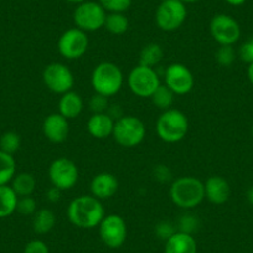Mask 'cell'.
Here are the masks:
<instances>
[{
  "label": "cell",
  "mask_w": 253,
  "mask_h": 253,
  "mask_svg": "<svg viewBox=\"0 0 253 253\" xmlns=\"http://www.w3.org/2000/svg\"><path fill=\"white\" fill-rule=\"evenodd\" d=\"M89 109L92 111V113H106L107 109L109 107L108 97H104L102 94L94 93L91 97L88 102Z\"/></svg>",
  "instance_id": "cell-33"
},
{
  "label": "cell",
  "mask_w": 253,
  "mask_h": 253,
  "mask_svg": "<svg viewBox=\"0 0 253 253\" xmlns=\"http://www.w3.org/2000/svg\"><path fill=\"white\" fill-rule=\"evenodd\" d=\"M84 111V99L77 92L70 91L61 94L58 101V113L66 119H75Z\"/></svg>",
  "instance_id": "cell-20"
},
{
  "label": "cell",
  "mask_w": 253,
  "mask_h": 253,
  "mask_svg": "<svg viewBox=\"0 0 253 253\" xmlns=\"http://www.w3.org/2000/svg\"><path fill=\"white\" fill-rule=\"evenodd\" d=\"M187 9L180 0H164L160 1L155 10V23L163 31H175L185 23Z\"/></svg>",
  "instance_id": "cell-6"
},
{
  "label": "cell",
  "mask_w": 253,
  "mask_h": 253,
  "mask_svg": "<svg viewBox=\"0 0 253 253\" xmlns=\"http://www.w3.org/2000/svg\"><path fill=\"white\" fill-rule=\"evenodd\" d=\"M123 72L118 65L109 61L98 63L94 67L91 76V84L94 93L104 97H113L118 93L123 86Z\"/></svg>",
  "instance_id": "cell-4"
},
{
  "label": "cell",
  "mask_w": 253,
  "mask_h": 253,
  "mask_svg": "<svg viewBox=\"0 0 253 253\" xmlns=\"http://www.w3.org/2000/svg\"><path fill=\"white\" fill-rule=\"evenodd\" d=\"M180 1H181V3H184L185 5H186V4H194V3H198L199 0H180Z\"/></svg>",
  "instance_id": "cell-43"
},
{
  "label": "cell",
  "mask_w": 253,
  "mask_h": 253,
  "mask_svg": "<svg viewBox=\"0 0 253 253\" xmlns=\"http://www.w3.org/2000/svg\"><path fill=\"white\" fill-rule=\"evenodd\" d=\"M119 182L111 172H99L91 181V195L99 200H108L117 194Z\"/></svg>",
  "instance_id": "cell-17"
},
{
  "label": "cell",
  "mask_w": 253,
  "mask_h": 253,
  "mask_svg": "<svg viewBox=\"0 0 253 253\" xmlns=\"http://www.w3.org/2000/svg\"><path fill=\"white\" fill-rule=\"evenodd\" d=\"M19 196L10 185L0 186V218H6L16 212Z\"/></svg>",
  "instance_id": "cell-22"
},
{
  "label": "cell",
  "mask_w": 253,
  "mask_h": 253,
  "mask_svg": "<svg viewBox=\"0 0 253 253\" xmlns=\"http://www.w3.org/2000/svg\"><path fill=\"white\" fill-rule=\"evenodd\" d=\"M155 130L163 142L169 144L179 143L189 132V119L184 112L170 108L160 114L155 124Z\"/></svg>",
  "instance_id": "cell-3"
},
{
  "label": "cell",
  "mask_w": 253,
  "mask_h": 253,
  "mask_svg": "<svg viewBox=\"0 0 253 253\" xmlns=\"http://www.w3.org/2000/svg\"><path fill=\"white\" fill-rule=\"evenodd\" d=\"M89 39L86 31L79 28L67 29L63 31L57 41V50L66 60H79L87 52Z\"/></svg>",
  "instance_id": "cell-9"
},
{
  "label": "cell",
  "mask_w": 253,
  "mask_h": 253,
  "mask_svg": "<svg viewBox=\"0 0 253 253\" xmlns=\"http://www.w3.org/2000/svg\"><path fill=\"white\" fill-rule=\"evenodd\" d=\"M10 186L13 187V190L19 198L31 196L35 191L36 180L34 175L29 174V172H20V174H16L14 176V179L11 180Z\"/></svg>",
  "instance_id": "cell-23"
},
{
  "label": "cell",
  "mask_w": 253,
  "mask_h": 253,
  "mask_svg": "<svg viewBox=\"0 0 253 253\" xmlns=\"http://www.w3.org/2000/svg\"><path fill=\"white\" fill-rule=\"evenodd\" d=\"M38 211V205H36V200L33 196H23L19 198L18 206H16V212L24 216H30Z\"/></svg>",
  "instance_id": "cell-31"
},
{
  "label": "cell",
  "mask_w": 253,
  "mask_h": 253,
  "mask_svg": "<svg viewBox=\"0 0 253 253\" xmlns=\"http://www.w3.org/2000/svg\"><path fill=\"white\" fill-rule=\"evenodd\" d=\"M42 81L47 89L56 94H63L72 91L75 77L71 70L61 62H51L43 69Z\"/></svg>",
  "instance_id": "cell-11"
},
{
  "label": "cell",
  "mask_w": 253,
  "mask_h": 253,
  "mask_svg": "<svg viewBox=\"0 0 253 253\" xmlns=\"http://www.w3.org/2000/svg\"><path fill=\"white\" fill-rule=\"evenodd\" d=\"M114 121L108 113H93L87 122V130L96 139H106L113 134Z\"/></svg>",
  "instance_id": "cell-19"
},
{
  "label": "cell",
  "mask_w": 253,
  "mask_h": 253,
  "mask_svg": "<svg viewBox=\"0 0 253 253\" xmlns=\"http://www.w3.org/2000/svg\"><path fill=\"white\" fill-rule=\"evenodd\" d=\"M200 226V221L196 217L195 215H191V213H185L182 215V217L179 220V230L181 232H186L193 235L196 230Z\"/></svg>",
  "instance_id": "cell-32"
},
{
  "label": "cell",
  "mask_w": 253,
  "mask_h": 253,
  "mask_svg": "<svg viewBox=\"0 0 253 253\" xmlns=\"http://www.w3.org/2000/svg\"><path fill=\"white\" fill-rule=\"evenodd\" d=\"M16 175V162L14 155L0 150V186L9 185Z\"/></svg>",
  "instance_id": "cell-26"
},
{
  "label": "cell",
  "mask_w": 253,
  "mask_h": 253,
  "mask_svg": "<svg viewBox=\"0 0 253 253\" xmlns=\"http://www.w3.org/2000/svg\"><path fill=\"white\" fill-rule=\"evenodd\" d=\"M133 0H98L107 13H126L132 5Z\"/></svg>",
  "instance_id": "cell-29"
},
{
  "label": "cell",
  "mask_w": 253,
  "mask_h": 253,
  "mask_svg": "<svg viewBox=\"0 0 253 253\" xmlns=\"http://www.w3.org/2000/svg\"><path fill=\"white\" fill-rule=\"evenodd\" d=\"M107 11L97 1H84L74 11L75 26L86 33H93L104 26Z\"/></svg>",
  "instance_id": "cell-8"
},
{
  "label": "cell",
  "mask_w": 253,
  "mask_h": 253,
  "mask_svg": "<svg viewBox=\"0 0 253 253\" xmlns=\"http://www.w3.org/2000/svg\"><path fill=\"white\" fill-rule=\"evenodd\" d=\"M225 1L228 4V5L241 6V5H243V4H245L247 0H225Z\"/></svg>",
  "instance_id": "cell-39"
},
{
  "label": "cell",
  "mask_w": 253,
  "mask_h": 253,
  "mask_svg": "<svg viewBox=\"0 0 253 253\" xmlns=\"http://www.w3.org/2000/svg\"><path fill=\"white\" fill-rule=\"evenodd\" d=\"M175 96H176V94H175L167 84H160V86L158 87L157 91L152 94L150 99H152L153 104H154L157 108L162 109V111L164 112L171 108L175 101Z\"/></svg>",
  "instance_id": "cell-27"
},
{
  "label": "cell",
  "mask_w": 253,
  "mask_h": 253,
  "mask_svg": "<svg viewBox=\"0 0 253 253\" xmlns=\"http://www.w3.org/2000/svg\"><path fill=\"white\" fill-rule=\"evenodd\" d=\"M66 1H67V3H70V4H75V5H79V4L86 1V0H66Z\"/></svg>",
  "instance_id": "cell-42"
},
{
  "label": "cell",
  "mask_w": 253,
  "mask_h": 253,
  "mask_svg": "<svg viewBox=\"0 0 253 253\" xmlns=\"http://www.w3.org/2000/svg\"><path fill=\"white\" fill-rule=\"evenodd\" d=\"M210 34L220 46H232L241 38L240 24L231 15L217 14L210 21Z\"/></svg>",
  "instance_id": "cell-13"
},
{
  "label": "cell",
  "mask_w": 253,
  "mask_h": 253,
  "mask_svg": "<svg viewBox=\"0 0 253 253\" xmlns=\"http://www.w3.org/2000/svg\"><path fill=\"white\" fill-rule=\"evenodd\" d=\"M107 113H108V116L111 117L114 122H116L117 119L121 118V117L124 116L123 111H122L119 104H109L108 109H107Z\"/></svg>",
  "instance_id": "cell-37"
},
{
  "label": "cell",
  "mask_w": 253,
  "mask_h": 253,
  "mask_svg": "<svg viewBox=\"0 0 253 253\" xmlns=\"http://www.w3.org/2000/svg\"><path fill=\"white\" fill-rule=\"evenodd\" d=\"M236 60V51L231 45L220 46L216 51V61L220 66L230 67Z\"/></svg>",
  "instance_id": "cell-30"
},
{
  "label": "cell",
  "mask_w": 253,
  "mask_h": 253,
  "mask_svg": "<svg viewBox=\"0 0 253 253\" xmlns=\"http://www.w3.org/2000/svg\"><path fill=\"white\" fill-rule=\"evenodd\" d=\"M163 57H164V51H163L162 46L159 43L150 42L145 45L140 51L139 65L154 69L157 65L162 62Z\"/></svg>",
  "instance_id": "cell-24"
},
{
  "label": "cell",
  "mask_w": 253,
  "mask_h": 253,
  "mask_svg": "<svg viewBox=\"0 0 253 253\" xmlns=\"http://www.w3.org/2000/svg\"><path fill=\"white\" fill-rule=\"evenodd\" d=\"M98 230L103 245L112 250L122 247L128 236L126 221L117 213H109L104 216L99 223Z\"/></svg>",
  "instance_id": "cell-12"
},
{
  "label": "cell",
  "mask_w": 253,
  "mask_h": 253,
  "mask_svg": "<svg viewBox=\"0 0 253 253\" xmlns=\"http://www.w3.org/2000/svg\"><path fill=\"white\" fill-rule=\"evenodd\" d=\"M164 81L168 87L176 96H184L191 92L195 84L193 72L184 63L174 62L167 67L164 74Z\"/></svg>",
  "instance_id": "cell-14"
},
{
  "label": "cell",
  "mask_w": 253,
  "mask_h": 253,
  "mask_svg": "<svg viewBox=\"0 0 253 253\" xmlns=\"http://www.w3.org/2000/svg\"><path fill=\"white\" fill-rule=\"evenodd\" d=\"M160 84L159 75L153 67L138 65L128 76V86L130 91L140 98H150Z\"/></svg>",
  "instance_id": "cell-10"
},
{
  "label": "cell",
  "mask_w": 253,
  "mask_h": 253,
  "mask_svg": "<svg viewBox=\"0 0 253 253\" xmlns=\"http://www.w3.org/2000/svg\"><path fill=\"white\" fill-rule=\"evenodd\" d=\"M21 147V138L16 132H5L0 137V150L14 155Z\"/></svg>",
  "instance_id": "cell-28"
},
{
  "label": "cell",
  "mask_w": 253,
  "mask_h": 253,
  "mask_svg": "<svg viewBox=\"0 0 253 253\" xmlns=\"http://www.w3.org/2000/svg\"><path fill=\"white\" fill-rule=\"evenodd\" d=\"M176 231L174 223H171L170 221H160L155 225V235L164 241L171 237Z\"/></svg>",
  "instance_id": "cell-34"
},
{
  "label": "cell",
  "mask_w": 253,
  "mask_h": 253,
  "mask_svg": "<svg viewBox=\"0 0 253 253\" xmlns=\"http://www.w3.org/2000/svg\"><path fill=\"white\" fill-rule=\"evenodd\" d=\"M160 1H164V0H160Z\"/></svg>",
  "instance_id": "cell-45"
},
{
  "label": "cell",
  "mask_w": 253,
  "mask_h": 253,
  "mask_svg": "<svg viewBox=\"0 0 253 253\" xmlns=\"http://www.w3.org/2000/svg\"><path fill=\"white\" fill-rule=\"evenodd\" d=\"M103 28L113 35H123L129 28V20L124 13H107Z\"/></svg>",
  "instance_id": "cell-25"
},
{
  "label": "cell",
  "mask_w": 253,
  "mask_h": 253,
  "mask_svg": "<svg viewBox=\"0 0 253 253\" xmlns=\"http://www.w3.org/2000/svg\"><path fill=\"white\" fill-rule=\"evenodd\" d=\"M79 168L76 163L69 158H57L48 167V179L51 185L61 191L74 189L79 182Z\"/></svg>",
  "instance_id": "cell-7"
},
{
  "label": "cell",
  "mask_w": 253,
  "mask_h": 253,
  "mask_svg": "<svg viewBox=\"0 0 253 253\" xmlns=\"http://www.w3.org/2000/svg\"><path fill=\"white\" fill-rule=\"evenodd\" d=\"M153 175H154L155 180L159 182H168L171 180V170L167 165H155L154 170H153Z\"/></svg>",
  "instance_id": "cell-36"
},
{
  "label": "cell",
  "mask_w": 253,
  "mask_h": 253,
  "mask_svg": "<svg viewBox=\"0 0 253 253\" xmlns=\"http://www.w3.org/2000/svg\"><path fill=\"white\" fill-rule=\"evenodd\" d=\"M170 199L182 210H193L205 199L204 182L194 176H181L170 185Z\"/></svg>",
  "instance_id": "cell-2"
},
{
  "label": "cell",
  "mask_w": 253,
  "mask_h": 253,
  "mask_svg": "<svg viewBox=\"0 0 253 253\" xmlns=\"http://www.w3.org/2000/svg\"><path fill=\"white\" fill-rule=\"evenodd\" d=\"M205 199H208L213 205H222L227 203L231 195V187L227 180L218 175L208 177L204 182Z\"/></svg>",
  "instance_id": "cell-16"
},
{
  "label": "cell",
  "mask_w": 253,
  "mask_h": 253,
  "mask_svg": "<svg viewBox=\"0 0 253 253\" xmlns=\"http://www.w3.org/2000/svg\"><path fill=\"white\" fill-rule=\"evenodd\" d=\"M252 40H253V38H252Z\"/></svg>",
  "instance_id": "cell-46"
},
{
  "label": "cell",
  "mask_w": 253,
  "mask_h": 253,
  "mask_svg": "<svg viewBox=\"0 0 253 253\" xmlns=\"http://www.w3.org/2000/svg\"><path fill=\"white\" fill-rule=\"evenodd\" d=\"M42 132L46 139L51 143L60 144L67 139L70 134V123L60 113H51L43 119Z\"/></svg>",
  "instance_id": "cell-15"
},
{
  "label": "cell",
  "mask_w": 253,
  "mask_h": 253,
  "mask_svg": "<svg viewBox=\"0 0 253 253\" xmlns=\"http://www.w3.org/2000/svg\"><path fill=\"white\" fill-rule=\"evenodd\" d=\"M24 253H50V247L42 240H31L24 247Z\"/></svg>",
  "instance_id": "cell-35"
},
{
  "label": "cell",
  "mask_w": 253,
  "mask_h": 253,
  "mask_svg": "<svg viewBox=\"0 0 253 253\" xmlns=\"http://www.w3.org/2000/svg\"><path fill=\"white\" fill-rule=\"evenodd\" d=\"M252 135H253V126H252Z\"/></svg>",
  "instance_id": "cell-44"
},
{
  "label": "cell",
  "mask_w": 253,
  "mask_h": 253,
  "mask_svg": "<svg viewBox=\"0 0 253 253\" xmlns=\"http://www.w3.org/2000/svg\"><path fill=\"white\" fill-rule=\"evenodd\" d=\"M147 128L142 119L135 116H123L114 122L113 134L117 144L123 148H135L144 140Z\"/></svg>",
  "instance_id": "cell-5"
},
{
  "label": "cell",
  "mask_w": 253,
  "mask_h": 253,
  "mask_svg": "<svg viewBox=\"0 0 253 253\" xmlns=\"http://www.w3.org/2000/svg\"><path fill=\"white\" fill-rule=\"evenodd\" d=\"M104 216H106V210L103 204L93 195L77 196L67 206L69 221L82 230H92L98 227Z\"/></svg>",
  "instance_id": "cell-1"
},
{
  "label": "cell",
  "mask_w": 253,
  "mask_h": 253,
  "mask_svg": "<svg viewBox=\"0 0 253 253\" xmlns=\"http://www.w3.org/2000/svg\"><path fill=\"white\" fill-rule=\"evenodd\" d=\"M61 193H62V191L58 190L57 187L51 186L50 189H48L47 193H46V196H47V199L51 201V203H57V201L61 199Z\"/></svg>",
  "instance_id": "cell-38"
},
{
  "label": "cell",
  "mask_w": 253,
  "mask_h": 253,
  "mask_svg": "<svg viewBox=\"0 0 253 253\" xmlns=\"http://www.w3.org/2000/svg\"><path fill=\"white\" fill-rule=\"evenodd\" d=\"M56 226V215L50 209H40L34 213L33 230L38 235H46Z\"/></svg>",
  "instance_id": "cell-21"
},
{
  "label": "cell",
  "mask_w": 253,
  "mask_h": 253,
  "mask_svg": "<svg viewBox=\"0 0 253 253\" xmlns=\"http://www.w3.org/2000/svg\"><path fill=\"white\" fill-rule=\"evenodd\" d=\"M164 253H198V243L193 235L176 231L165 241Z\"/></svg>",
  "instance_id": "cell-18"
},
{
  "label": "cell",
  "mask_w": 253,
  "mask_h": 253,
  "mask_svg": "<svg viewBox=\"0 0 253 253\" xmlns=\"http://www.w3.org/2000/svg\"><path fill=\"white\" fill-rule=\"evenodd\" d=\"M247 76H248V80H250V81H251V84H253V62L248 65Z\"/></svg>",
  "instance_id": "cell-40"
},
{
  "label": "cell",
  "mask_w": 253,
  "mask_h": 253,
  "mask_svg": "<svg viewBox=\"0 0 253 253\" xmlns=\"http://www.w3.org/2000/svg\"><path fill=\"white\" fill-rule=\"evenodd\" d=\"M247 199H248V201H250V204H252V205H253V186L251 187L250 190H248Z\"/></svg>",
  "instance_id": "cell-41"
}]
</instances>
